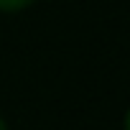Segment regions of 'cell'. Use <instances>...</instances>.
Here are the masks:
<instances>
[{
	"instance_id": "1",
	"label": "cell",
	"mask_w": 130,
	"mask_h": 130,
	"mask_svg": "<svg viewBox=\"0 0 130 130\" xmlns=\"http://www.w3.org/2000/svg\"><path fill=\"white\" fill-rule=\"evenodd\" d=\"M31 5H36V0H0V13L3 15H15L28 10Z\"/></svg>"
},
{
	"instance_id": "2",
	"label": "cell",
	"mask_w": 130,
	"mask_h": 130,
	"mask_svg": "<svg viewBox=\"0 0 130 130\" xmlns=\"http://www.w3.org/2000/svg\"><path fill=\"white\" fill-rule=\"evenodd\" d=\"M122 130H130V107H127V112L122 117Z\"/></svg>"
},
{
	"instance_id": "3",
	"label": "cell",
	"mask_w": 130,
	"mask_h": 130,
	"mask_svg": "<svg viewBox=\"0 0 130 130\" xmlns=\"http://www.w3.org/2000/svg\"><path fill=\"white\" fill-rule=\"evenodd\" d=\"M0 130H10V127H8V122H5L3 117H0Z\"/></svg>"
}]
</instances>
